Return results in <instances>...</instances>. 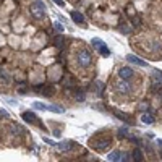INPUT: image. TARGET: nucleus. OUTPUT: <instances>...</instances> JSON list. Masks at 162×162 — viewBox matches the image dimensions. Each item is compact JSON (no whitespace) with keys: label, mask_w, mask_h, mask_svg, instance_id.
<instances>
[{"label":"nucleus","mask_w":162,"mask_h":162,"mask_svg":"<svg viewBox=\"0 0 162 162\" xmlns=\"http://www.w3.org/2000/svg\"><path fill=\"white\" fill-rule=\"evenodd\" d=\"M21 117H23V120H25V122H28V123H34V122L37 120V117L34 115L33 112H23Z\"/></svg>","instance_id":"obj_10"},{"label":"nucleus","mask_w":162,"mask_h":162,"mask_svg":"<svg viewBox=\"0 0 162 162\" xmlns=\"http://www.w3.org/2000/svg\"><path fill=\"white\" fill-rule=\"evenodd\" d=\"M93 89H94V93L102 94V91H104V83H102V81H94Z\"/></svg>","instance_id":"obj_14"},{"label":"nucleus","mask_w":162,"mask_h":162,"mask_svg":"<svg viewBox=\"0 0 162 162\" xmlns=\"http://www.w3.org/2000/svg\"><path fill=\"white\" fill-rule=\"evenodd\" d=\"M118 29L122 31L123 34H130V31H131V28H130L128 25H125V23H122L120 26H118Z\"/></svg>","instance_id":"obj_21"},{"label":"nucleus","mask_w":162,"mask_h":162,"mask_svg":"<svg viewBox=\"0 0 162 162\" xmlns=\"http://www.w3.org/2000/svg\"><path fill=\"white\" fill-rule=\"evenodd\" d=\"M113 115H115L117 118H122V120H125V122H130V117L126 115V113H123V112H117V110H115V112H113Z\"/></svg>","instance_id":"obj_20"},{"label":"nucleus","mask_w":162,"mask_h":162,"mask_svg":"<svg viewBox=\"0 0 162 162\" xmlns=\"http://www.w3.org/2000/svg\"><path fill=\"white\" fill-rule=\"evenodd\" d=\"M131 157H133V161H136V162H141V161H144V154L141 152V149H133V152H131Z\"/></svg>","instance_id":"obj_13"},{"label":"nucleus","mask_w":162,"mask_h":162,"mask_svg":"<svg viewBox=\"0 0 162 162\" xmlns=\"http://www.w3.org/2000/svg\"><path fill=\"white\" fill-rule=\"evenodd\" d=\"M138 109H140L141 112H148V109H149V104H148V102H141V104H140V107H138Z\"/></svg>","instance_id":"obj_23"},{"label":"nucleus","mask_w":162,"mask_h":162,"mask_svg":"<svg viewBox=\"0 0 162 162\" xmlns=\"http://www.w3.org/2000/svg\"><path fill=\"white\" fill-rule=\"evenodd\" d=\"M91 44H93L94 49H99V47L104 44V42H102V39H99V37H94L93 41H91Z\"/></svg>","instance_id":"obj_19"},{"label":"nucleus","mask_w":162,"mask_h":162,"mask_svg":"<svg viewBox=\"0 0 162 162\" xmlns=\"http://www.w3.org/2000/svg\"><path fill=\"white\" fill-rule=\"evenodd\" d=\"M154 115H151V113H148V112H144L143 113V117H141V122H143L144 125H152L154 123Z\"/></svg>","instance_id":"obj_12"},{"label":"nucleus","mask_w":162,"mask_h":162,"mask_svg":"<svg viewBox=\"0 0 162 162\" xmlns=\"http://www.w3.org/2000/svg\"><path fill=\"white\" fill-rule=\"evenodd\" d=\"M0 78H5L7 83H10V81H11V78L8 76V73H7V72H3V70H0Z\"/></svg>","instance_id":"obj_24"},{"label":"nucleus","mask_w":162,"mask_h":162,"mask_svg":"<svg viewBox=\"0 0 162 162\" xmlns=\"http://www.w3.org/2000/svg\"><path fill=\"white\" fill-rule=\"evenodd\" d=\"M63 46H65V37H63V36H57V37H55V47L63 49Z\"/></svg>","instance_id":"obj_16"},{"label":"nucleus","mask_w":162,"mask_h":162,"mask_svg":"<svg viewBox=\"0 0 162 162\" xmlns=\"http://www.w3.org/2000/svg\"><path fill=\"white\" fill-rule=\"evenodd\" d=\"M29 10H31V13H33L34 18H37V19L44 18V3H42V2L33 3V5L29 7Z\"/></svg>","instance_id":"obj_2"},{"label":"nucleus","mask_w":162,"mask_h":162,"mask_svg":"<svg viewBox=\"0 0 162 162\" xmlns=\"http://www.w3.org/2000/svg\"><path fill=\"white\" fill-rule=\"evenodd\" d=\"M115 88H117L118 91H120V93L128 94V93H130V89H131V86H130V83L126 81V80H123V78H122V81H118V83H117Z\"/></svg>","instance_id":"obj_5"},{"label":"nucleus","mask_w":162,"mask_h":162,"mask_svg":"<svg viewBox=\"0 0 162 162\" xmlns=\"http://www.w3.org/2000/svg\"><path fill=\"white\" fill-rule=\"evenodd\" d=\"M93 148H96L97 151H102V152H105L107 149H110V146H112V141L109 140V138H101V140H96V141H93Z\"/></svg>","instance_id":"obj_1"},{"label":"nucleus","mask_w":162,"mask_h":162,"mask_svg":"<svg viewBox=\"0 0 162 162\" xmlns=\"http://www.w3.org/2000/svg\"><path fill=\"white\" fill-rule=\"evenodd\" d=\"M107 159L112 161V162H117V161H130V156H128V154H125V152L115 151V152H110L109 156H107Z\"/></svg>","instance_id":"obj_4"},{"label":"nucleus","mask_w":162,"mask_h":162,"mask_svg":"<svg viewBox=\"0 0 162 162\" xmlns=\"http://www.w3.org/2000/svg\"><path fill=\"white\" fill-rule=\"evenodd\" d=\"M161 102H162V93H161Z\"/></svg>","instance_id":"obj_30"},{"label":"nucleus","mask_w":162,"mask_h":162,"mask_svg":"<svg viewBox=\"0 0 162 162\" xmlns=\"http://www.w3.org/2000/svg\"><path fill=\"white\" fill-rule=\"evenodd\" d=\"M33 107H34V109H37V110H47V105H46V104H42V102H34Z\"/></svg>","instance_id":"obj_22"},{"label":"nucleus","mask_w":162,"mask_h":162,"mask_svg":"<svg viewBox=\"0 0 162 162\" xmlns=\"http://www.w3.org/2000/svg\"><path fill=\"white\" fill-rule=\"evenodd\" d=\"M44 143H47V144H50V146H57V143H55V141H52V140H49V138H44Z\"/></svg>","instance_id":"obj_27"},{"label":"nucleus","mask_w":162,"mask_h":162,"mask_svg":"<svg viewBox=\"0 0 162 162\" xmlns=\"http://www.w3.org/2000/svg\"><path fill=\"white\" fill-rule=\"evenodd\" d=\"M54 29L57 31V33H63V26L60 25V23H55V25H54Z\"/></svg>","instance_id":"obj_25"},{"label":"nucleus","mask_w":162,"mask_h":162,"mask_svg":"<svg viewBox=\"0 0 162 162\" xmlns=\"http://www.w3.org/2000/svg\"><path fill=\"white\" fill-rule=\"evenodd\" d=\"M54 2L57 3L58 7H63V5H65V2H63V0H54Z\"/></svg>","instance_id":"obj_28"},{"label":"nucleus","mask_w":162,"mask_h":162,"mask_svg":"<svg viewBox=\"0 0 162 162\" xmlns=\"http://www.w3.org/2000/svg\"><path fill=\"white\" fill-rule=\"evenodd\" d=\"M157 144H159V148L162 149V140H159V141H157Z\"/></svg>","instance_id":"obj_29"},{"label":"nucleus","mask_w":162,"mask_h":162,"mask_svg":"<svg viewBox=\"0 0 162 162\" xmlns=\"http://www.w3.org/2000/svg\"><path fill=\"white\" fill-rule=\"evenodd\" d=\"M126 60H128L130 63H133V65H138V66H148V62L138 58L136 55H126Z\"/></svg>","instance_id":"obj_7"},{"label":"nucleus","mask_w":162,"mask_h":162,"mask_svg":"<svg viewBox=\"0 0 162 162\" xmlns=\"http://www.w3.org/2000/svg\"><path fill=\"white\" fill-rule=\"evenodd\" d=\"M118 76L123 78V80H130V78H133V70H131V68H126V66H123V68L118 70Z\"/></svg>","instance_id":"obj_8"},{"label":"nucleus","mask_w":162,"mask_h":162,"mask_svg":"<svg viewBox=\"0 0 162 162\" xmlns=\"http://www.w3.org/2000/svg\"><path fill=\"white\" fill-rule=\"evenodd\" d=\"M152 80L162 84V72H159V70H154V72H152Z\"/></svg>","instance_id":"obj_17"},{"label":"nucleus","mask_w":162,"mask_h":162,"mask_svg":"<svg viewBox=\"0 0 162 162\" xmlns=\"http://www.w3.org/2000/svg\"><path fill=\"white\" fill-rule=\"evenodd\" d=\"M118 138H125L126 136V128H122V130H118Z\"/></svg>","instance_id":"obj_26"},{"label":"nucleus","mask_w":162,"mask_h":162,"mask_svg":"<svg viewBox=\"0 0 162 162\" xmlns=\"http://www.w3.org/2000/svg\"><path fill=\"white\" fill-rule=\"evenodd\" d=\"M91 60H93V57H91V54L88 50H81V52L78 54V62L81 63V66H89Z\"/></svg>","instance_id":"obj_3"},{"label":"nucleus","mask_w":162,"mask_h":162,"mask_svg":"<svg viewBox=\"0 0 162 162\" xmlns=\"http://www.w3.org/2000/svg\"><path fill=\"white\" fill-rule=\"evenodd\" d=\"M97 50L101 52V55H102V57H109V55H110V50L107 49V46H105V44H102V46H101Z\"/></svg>","instance_id":"obj_18"},{"label":"nucleus","mask_w":162,"mask_h":162,"mask_svg":"<svg viewBox=\"0 0 162 162\" xmlns=\"http://www.w3.org/2000/svg\"><path fill=\"white\" fill-rule=\"evenodd\" d=\"M47 110L55 112V113H63V112H65V109L60 107V105H47Z\"/></svg>","instance_id":"obj_15"},{"label":"nucleus","mask_w":162,"mask_h":162,"mask_svg":"<svg viewBox=\"0 0 162 162\" xmlns=\"http://www.w3.org/2000/svg\"><path fill=\"white\" fill-rule=\"evenodd\" d=\"M36 91L37 93H42L44 96H52V93H54V88L52 86H47V84H39V86H36Z\"/></svg>","instance_id":"obj_6"},{"label":"nucleus","mask_w":162,"mask_h":162,"mask_svg":"<svg viewBox=\"0 0 162 162\" xmlns=\"http://www.w3.org/2000/svg\"><path fill=\"white\" fill-rule=\"evenodd\" d=\"M72 19L76 23V25H83V23H84V16H83L80 11H76V10L72 11Z\"/></svg>","instance_id":"obj_9"},{"label":"nucleus","mask_w":162,"mask_h":162,"mask_svg":"<svg viewBox=\"0 0 162 162\" xmlns=\"http://www.w3.org/2000/svg\"><path fill=\"white\" fill-rule=\"evenodd\" d=\"M57 148L60 149V151H72V149L75 148V144L72 143V141H63V143L57 144Z\"/></svg>","instance_id":"obj_11"}]
</instances>
